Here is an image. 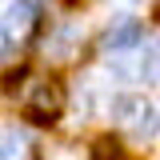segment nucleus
<instances>
[{
  "label": "nucleus",
  "mask_w": 160,
  "mask_h": 160,
  "mask_svg": "<svg viewBox=\"0 0 160 160\" xmlns=\"http://www.w3.org/2000/svg\"><path fill=\"white\" fill-rule=\"evenodd\" d=\"M140 44V24L132 16H120L108 32H104V52L108 56H116V52H132Z\"/></svg>",
  "instance_id": "4"
},
{
  "label": "nucleus",
  "mask_w": 160,
  "mask_h": 160,
  "mask_svg": "<svg viewBox=\"0 0 160 160\" xmlns=\"http://www.w3.org/2000/svg\"><path fill=\"white\" fill-rule=\"evenodd\" d=\"M24 112L36 120V124H52L64 112V88H60L56 80H36L32 92H28V100H24Z\"/></svg>",
  "instance_id": "2"
},
{
  "label": "nucleus",
  "mask_w": 160,
  "mask_h": 160,
  "mask_svg": "<svg viewBox=\"0 0 160 160\" xmlns=\"http://www.w3.org/2000/svg\"><path fill=\"white\" fill-rule=\"evenodd\" d=\"M8 44H12V36H8V32H4V28H0V56H4V52H8Z\"/></svg>",
  "instance_id": "7"
},
{
  "label": "nucleus",
  "mask_w": 160,
  "mask_h": 160,
  "mask_svg": "<svg viewBox=\"0 0 160 160\" xmlns=\"http://www.w3.org/2000/svg\"><path fill=\"white\" fill-rule=\"evenodd\" d=\"M12 156H28V140L16 128H4L0 132V160H12Z\"/></svg>",
  "instance_id": "5"
},
{
  "label": "nucleus",
  "mask_w": 160,
  "mask_h": 160,
  "mask_svg": "<svg viewBox=\"0 0 160 160\" xmlns=\"http://www.w3.org/2000/svg\"><path fill=\"white\" fill-rule=\"evenodd\" d=\"M112 116H116L132 136H152L160 128V112L144 96H116L112 100Z\"/></svg>",
  "instance_id": "1"
},
{
  "label": "nucleus",
  "mask_w": 160,
  "mask_h": 160,
  "mask_svg": "<svg viewBox=\"0 0 160 160\" xmlns=\"http://www.w3.org/2000/svg\"><path fill=\"white\" fill-rule=\"evenodd\" d=\"M0 28L12 40H24L36 28V4H32V0H12V4L4 8V24H0Z\"/></svg>",
  "instance_id": "3"
},
{
  "label": "nucleus",
  "mask_w": 160,
  "mask_h": 160,
  "mask_svg": "<svg viewBox=\"0 0 160 160\" xmlns=\"http://www.w3.org/2000/svg\"><path fill=\"white\" fill-rule=\"evenodd\" d=\"M72 40H76V32H72V28H64V32L52 40V60H68V56H72V48H68Z\"/></svg>",
  "instance_id": "6"
}]
</instances>
